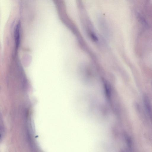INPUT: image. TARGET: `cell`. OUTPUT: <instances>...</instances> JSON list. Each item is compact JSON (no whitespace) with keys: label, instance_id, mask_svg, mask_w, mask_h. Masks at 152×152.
Listing matches in <instances>:
<instances>
[{"label":"cell","instance_id":"6da1fadb","mask_svg":"<svg viewBox=\"0 0 152 152\" xmlns=\"http://www.w3.org/2000/svg\"><path fill=\"white\" fill-rule=\"evenodd\" d=\"M143 101L146 111L152 120V107L148 97L145 94L143 96Z\"/></svg>","mask_w":152,"mask_h":152},{"label":"cell","instance_id":"7a4b0ae2","mask_svg":"<svg viewBox=\"0 0 152 152\" xmlns=\"http://www.w3.org/2000/svg\"><path fill=\"white\" fill-rule=\"evenodd\" d=\"M20 23L19 21L15 26L14 31L16 49L18 48L20 42Z\"/></svg>","mask_w":152,"mask_h":152}]
</instances>
